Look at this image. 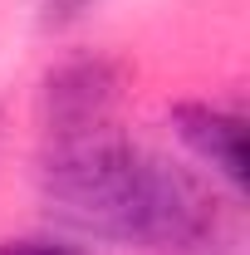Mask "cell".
Instances as JSON below:
<instances>
[{
  "mask_svg": "<svg viewBox=\"0 0 250 255\" xmlns=\"http://www.w3.org/2000/svg\"><path fill=\"white\" fill-rule=\"evenodd\" d=\"M44 216L84 241L147 246L162 255H216L221 211L187 167L132 147L113 128L49 137L39 172Z\"/></svg>",
  "mask_w": 250,
  "mask_h": 255,
  "instance_id": "obj_1",
  "label": "cell"
},
{
  "mask_svg": "<svg viewBox=\"0 0 250 255\" xmlns=\"http://www.w3.org/2000/svg\"><path fill=\"white\" fill-rule=\"evenodd\" d=\"M118 89H123V74L103 54L64 59L59 69H49V79L39 89V113H44L49 137H74V132L113 128Z\"/></svg>",
  "mask_w": 250,
  "mask_h": 255,
  "instance_id": "obj_2",
  "label": "cell"
},
{
  "mask_svg": "<svg viewBox=\"0 0 250 255\" xmlns=\"http://www.w3.org/2000/svg\"><path fill=\"white\" fill-rule=\"evenodd\" d=\"M172 128L191 147V157L206 162L236 196L246 191V118L241 113L216 108V103H177Z\"/></svg>",
  "mask_w": 250,
  "mask_h": 255,
  "instance_id": "obj_3",
  "label": "cell"
},
{
  "mask_svg": "<svg viewBox=\"0 0 250 255\" xmlns=\"http://www.w3.org/2000/svg\"><path fill=\"white\" fill-rule=\"evenodd\" d=\"M0 255H89L74 241H59V236H25V241H5Z\"/></svg>",
  "mask_w": 250,
  "mask_h": 255,
  "instance_id": "obj_4",
  "label": "cell"
},
{
  "mask_svg": "<svg viewBox=\"0 0 250 255\" xmlns=\"http://www.w3.org/2000/svg\"><path fill=\"white\" fill-rule=\"evenodd\" d=\"M94 0H44V25H74Z\"/></svg>",
  "mask_w": 250,
  "mask_h": 255,
  "instance_id": "obj_5",
  "label": "cell"
}]
</instances>
